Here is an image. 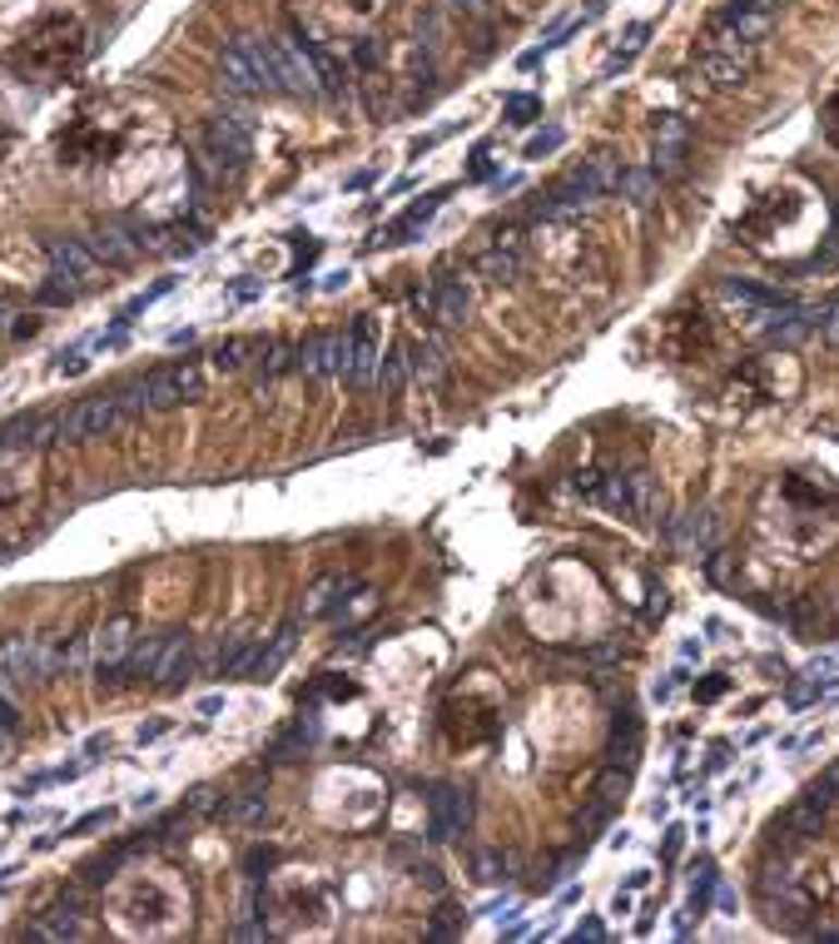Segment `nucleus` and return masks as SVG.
Wrapping results in <instances>:
<instances>
[{
	"label": "nucleus",
	"instance_id": "nucleus-1",
	"mask_svg": "<svg viewBox=\"0 0 839 944\" xmlns=\"http://www.w3.org/2000/svg\"><path fill=\"white\" fill-rule=\"evenodd\" d=\"M139 413H145V403H139V383H130V388H114V394L85 398V403H75L70 413L46 417L35 443H90V438L114 433V427H124L130 417H139Z\"/></svg>",
	"mask_w": 839,
	"mask_h": 944
},
{
	"label": "nucleus",
	"instance_id": "nucleus-2",
	"mask_svg": "<svg viewBox=\"0 0 839 944\" xmlns=\"http://www.w3.org/2000/svg\"><path fill=\"white\" fill-rule=\"evenodd\" d=\"M219 85L239 100H258V95L279 90V70H273V46L264 35H239L234 46L219 56Z\"/></svg>",
	"mask_w": 839,
	"mask_h": 944
},
{
	"label": "nucleus",
	"instance_id": "nucleus-3",
	"mask_svg": "<svg viewBox=\"0 0 839 944\" xmlns=\"http://www.w3.org/2000/svg\"><path fill=\"white\" fill-rule=\"evenodd\" d=\"M46 259H50V279L40 283V304H75L80 293L95 283V274H100V259H95V249L85 239H50Z\"/></svg>",
	"mask_w": 839,
	"mask_h": 944
},
{
	"label": "nucleus",
	"instance_id": "nucleus-4",
	"mask_svg": "<svg viewBox=\"0 0 839 944\" xmlns=\"http://www.w3.org/2000/svg\"><path fill=\"white\" fill-rule=\"evenodd\" d=\"M65 671V646L50 637H5L0 641V681L11 686H46Z\"/></svg>",
	"mask_w": 839,
	"mask_h": 944
},
{
	"label": "nucleus",
	"instance_id": "nucleus-5",
	"mask_svg": "<svg viewBox=\"0 0 839 944\" xmlns=\"http://www.w3.org/2000/svg\"><path fill=\"white\" fill-rule=\"evenodd\" d=\"M596 503L621 512V518H636V522H660L666 518V493L650 472H627V477H601L596 487Z\"/></svg>",
	"mask_w": 839,
	"mask_h": 944
},
{
	"label": "nucleus",
	"instance_id": "nucleus-6",
	"mask_svg": "<svg viewBox=\"0 0 839 944\" xmlns=\"http://www.w3.org/2000/svg\"><path fill=\"white\" fill-rule=\"evenodd\" d=\"M273 46V70H279V90L318 100L324 95V70H318V46L299 40V35H269Z\"/></svg>",
	"mask_w": 839,
	"mask_h": 944
},
{
	"label": "nucleus",
	"instance_id": "nucleus-7",
	"mask_svg": "<svg viewBox=\"0 0 839 944\" xmlns=\"http://www.w3.org/2000/svg\"><path fill=\"white\" fill-rule=\"evenodd\" d=\"M204 398V368L199 363H165L155 368L145 383H139V403L145 413H169V408H184V403H199Z\"/></svg>",
	"mask_w": 839,
	"mask_h": 944
},
{
	"label": "nucleus",
	"instance_id": "nucleus-8",
	"mask_svg": "<svg viewBox=\"0 0 839 944\" xmlns=\"http://www.w3.org/2000/svg\"><path fill=\"white\" fill-rule=\"evenodd\" d=\"M248 155H254V135H248V124L239 120V114H214V120L204 124V159H209L219 174L244 169Z\"/></svg>",
	"mask_w": 839,
	"mask_h": 944
},
{
	"label": "nucleus",
	"instance_id": "nucleus-9",
	"mask_svg": "<svg viewBox=\"0 0 839 944\" xmlns=\"http://www.w3.org/2000/svg\"><path fill=\"white\" fill-rule=\"evenodd\" d=\"M522 269H526V234L516 225L497 229L493 249H482L477 254V274L487 283H512V279H522Z\"/></svg>",
	"mask_w": 839,
	"mask_h": 944
},
{
	"label": "nucleus",
	"instance_id": "nucleus-10",
	"mask_svg": "<svg viewBox=\"0 0 839 944\" xmlns=\"http://www.w3.org/2000/svg\"><path fill=\"white\" fill-rule=\"evenodd\" d=\"M85 244L95 249V259H100L105 269H130V264H135L139 254L149 249L145 234H139V229H130L124 219H105V225H95Z\"/></svg>",
	"mask_w": 839,
	"mask_h": 944
},
{
	"label": "nucleus",
	"instance_id": "nucleus-11",
	"mask_svg": "<svg viewBox=\"0 0 839 944\" xmlns=\"http://www.w3.org/2000/svg\"><path fill=\"white\" fill-rule=\"evenodd\" d=\"M348 353H353L348 334H314L299 343L293 373H303V378H333V373H348Z\"/></svg>",
	"mask_w": 839,
	"mask_h": 944
},
{
	"label": "nucleus",
	"instance_id": "nucleus-12",
	"mask_svg": "<svg viewBox=\"0 0 839 944\" xmlns=\"http://www.w3.org/2000/svg\"><path fill=\"white\" fill-rule=\"evenodd\" d=\"M472 825V796L458 786H437L427 796V835L433 840H458Z\"/></svg>",
	"mask_w": 839,
	"mask_h": 944
},
{
	"label": "nucleus",
	"instance_id": "nucleus-13",
	"mask_svg": "<svg viewBox=\"0 0 839 944\" xmlns=\"http://www.w3.org/2000/svg\"><path fill=\"white\" fill-rule=\"evenodd\" d=\"M135 637H139V621L135 617H110L100 631H95V637H90V671H95V681H105V676H110L114 666L130 656Z\"/></svg>",
	"mask_w": 839,
	"mask_h": 944
},
{
	"label": "nucleus",
	"instance_id": "nucleus-14",
	"mask_svg": "<svg viewBox=\"0 0 839 944\" xmlns=\"http://www.w3.org/2000/svg\"><path fill=\"white\" fill-rule=\"evenodd\" d=\"M666 542H671L676 552H685V557H710L720 542V522L710 507H691L685 518H671L666 522Z\"/></svg>",
	"mask_w": 839,
	"mask_h": 944
},
{
	"label": "nucleus",
	"instance_id": "nucleus-15",
	"mask_svg": "<svg viewBox=\"0 0 839 944\" xmlns=\"http://www.w3.org/2000/svg\"><path fill=\"white\" fill-rule=\"evenodd\" d=\"M616 184H621V159H611V155H592V159H582V165L571 169L567 184H561L557 194H567V199H586V204H596L601 194H611Z\"/></svg>",
	"mask_w": 839,
	"mask_h": 944
},
{
	"label": "nucleus",
	"instance_id": "nucleus-16",
	"mask_svg": "<svg viewBox=\"0 0 839 944\" xmlns=\"http://www.w3.org/2000/svg\"><path fill=\"white\" fill-rule=\"evenodd\" d=\"M348 343H353V353H348V383H358V388H373L378 383V368H382V349H378V324H373L368 314L358 318V324L348 328Z\"/></svg>",
	"mask_w": 839,
	"mask_h": 944
},
{
	"label": "nucleus",
	"instance_id": "nucleus-17",
	"mask_svg": "<svg viewBox=\"0 0 839 944\" xmlns=\"http://www.w3.org/2000/svg\"><path fill=\"white\" fill-rule=\"evenodd\" d=\"M472 314V283L452 269H437L433 274V318L442 328H462Z\"/></svg>",
	"mask_w": 839,
	"mask_h": 944
},
{
	"label": "nucleus",
	"instance_id": "nucleus-18",
	"mask_svg": "<svg viewBox=\"0 0 839 944\" xmlns=\"http://www.w3.org/2000/svg\"><path fill=\"white\" fill-rule=\"evenodd\" d=\"M293 646H299V621H283L264 646L254 641V652H248V662H244V671L239 676H248V681H269V676H279V666L293 656Z\"/></svg>",
	"mask_w": 839,
	"mask_h": 944
},
{
	"label": "nucleus",
	"instance_id": "nucleus-19",
	"mask_svg": "<svg viewBox=\"0 0 839 944\" xmlns=\"http://www.w3.org/2000/svg\"><path fill=\"white\" fill-rule=\"evenodd\" d=\"M25 934H31V940H80V934H85V910H80L75 899H60V905H50Z\"/></svg>",
	"mask_w": 839,
	"mask_h": 944
},
{
	"label": "nucleus",
	"instance_id": "nucleus-20",
	"mask_svg": "<svg viewBox=\"0 0 839 944\" xmlns=\"http://www.w3.org/2000/svg\"><path fill=\"white\" fill-rule=\"evenodd\" d=\"M825 831V810L815 806V800H794L785 815H775V825H770V840L780 845V840H800V835H819Z\"/></svg>",
	"mask_w": 839,
	"mask_h": 944
},
{
	"label": "nucleus",
	"instance_id": "nucleus-21",
	"mask_svg": "<svg viewBox=\"0 0 839 944\" xmlns=\"http://www.w3.org/2000/svg\"><path fill=\"white\" fill-rule=\"evenodd\" d=\"M254 652V637L248 631H229V637L214 641V652L204 656V676H239Z\"/></svg>",
	"mask_w": 839,
	"mask_h": 944
},
{
	"label": "nucleus",
	"instance_id": "nucleus-22",
	"mask_svg": "<svg viewBox=\"0 0 839 944\" xmlns=\"http://www.w3.org/2000/svg\"><path fill=\"white\" fill-rule=\"evenodd\" d=\"M194 666V637L190 631H169L165 637V652H159V666H155V681L159 686H180Z\"/></svg>",
	"mask_w": 839,
	"mask_h": 944
},
{
	"label": "nucleus",
	"instance_id": "nucleus-23",
	"mask_svg": "<svg viewBox=\"0 0 839 944\" xmlns=\"http://www.w3.org/2000/svg\"><path fill=\"white\" fill-rule=\"evenodd\" d=\"M720 31H730L735 40H745V46H755V40H765V31H770V11H755L750 0H735V5H726V11L716 15Z\"/></svg>",
	"mask_w": 839,
	"mask_h": 944
},
{
	"label": "nucleus",
	"instance_id": "nucleus-24",
	"mask_svg": "<svg viewBox=\"0 0 839 944\" xmlns=\"http://www.w3.org/2000/svg\"><path fill=\"white\" fill-rule=\"evenodd\" d=\"M442 199H448V190H433V194H423V199H417L413 209H408V214H398V219H392V225H388V234H382V244H408V239H413L417 229H423L427 219H433V214L442 209Z\"/></svg>",
	"mask_w": 839,
	"mask_h": 944
},
{
	"label": "nucleus",
	"instance_id": "nucleus-25",
	"mask_svg": "<svg viewBox=\"0 0 839 944\" xmlns=\"http://www.w3.org/2000/svg\"><path fill=\"white\" fill-rule=\"evenodd\" d=\"M348 592H353L348 577H324V582H314V592L303 602V617H333V612H343Z\"/></svg>",
	"mask_w": 839,
	"mask_h": 944
},
{
	"label": "nucleus",
	"instance_id": "nucleus-26",
	"mask_svg": "<svg viewBox=\"0 0 839 944\" xmlns=\"http://www.w3.org/2000/svg\"><path fill=\"white\" fill-rule=\"evenodd\" d=\"M417 378V349L413 343H392L388 359L378 368V388H403V383Z\"/></svg>",
	"mask_w": 839,
	"mask_h": 944
},
{
	"label": "nucleus",
	"instance_id": "nucleus-27",
	"mask_svg": "<svg viewBox=\"0 0 839 944\" xmlns=\"http://www.w3.org/2000/svg\"><path fill=\"white\" fill-rule=\"evenodd\" d=\"M636 751H641V721H636V711H627V716L616 721V736H611V765H636Z\"/></svg>",
	"mask_w": 839,
	"mask_h": 944
},
{
	"label": "nucleus",
	"instance_id": "nucleus-28",
	"mask_svg": "<svg viewBox=\"0 0 839 944\" xmlns=\"http://www.w3.org/2000/svg\"><path fill=\"white\" fill-rule=\"evenodd\" d=\"M293 363H299V349H293V343L264 338V343H258V359H254V373L258 378H279V373H289Z\"/></svg>",
	"mask_w": 839,
	"mask_h": 944
},
{
	"label": "nucleus",
	"instance_id": "nucleus-29",
	"mask_svg": "<svg viewBox=\"0 0 839 944\" xmlns=\"http://www.w3.org/2000/svg\"><path fill=\"white\" fill-rule=\"evenodd\" d=\"M616 190H621V199H631L636 209H646V204L656 199V190H660V174L656 169H621V184H616Z\"/></svg>",
	"mask_w": 839,
	"mask_h": 944
},
{
	"label": "nucleus",
	"instance_id": "nucleus-30",
	"mask_svg": "<svg viewBox=\"0 0 839 944\" xmlns=\"http://www.w3.org/2000/svg\"><path fill=\"white\" fill-rule=\"evenodd\" d=\"M815 318L819 314H810V308H790V304H785L780 314H775V324H770V338H775V343H800V338L815 328Z\"/></svg>",
	"mask_w": 839,
	"mask_h": 944
},
{
	"label": "nucleus",
	"instance_id": "nucleus-31",
	"mask_svg": "<svg viewBox=\"0 0 839 944\" xmlns=\"http://www.w3.org/2000/svg\"><path fill=\"white\" fill-rule=\"evenodd\" d=\"M716 860H710V855H701V860H695L691 866V915L695 910H710V895H716Z\"/></svg>",
	"mask_w": 839,
	"mask_h": 944
},
{
	"label": "nucleus",
	"instance_id": "nucleus-32",
	"mask_svg": "<svg viewBox=\"0 0 839 944\" xmlns=\"http://www.w3.org/2000/svg\"><path fill=\"white\" fill-rule=\"evenodd\" d=\"M15 751H21V711H15V701L0 691V765L15 761Z\"/></svg>",
	"mask_w": 839,
	"mask_h": 944
},
{
	"label": "nucleus",
	"instance_id": "nucleus-33",
	"mask_svg": "<svg viewBox=\"0 0 839 944\" xmlns=\"http://www.w3.org/2000/svg\"><path fill=\"white\" fill-rule=\"evenodd\" d=\"M477 880L482 885H497V880H512V870H516V860H512V850H482L477 855Z\"/></svg>",
	"mask_w": 839,
	"mask_h": 944
},
{
	"label": "nucleus",
	"instance_id": "nucleus-34",
	"mask_svg": "<svg viewBox=\"0 0 839 944\" xmlns=\"http://www.w3.org/2000/svg\"><path fill=\"white\" fill-rule=\"evenodd\" d=\"M254 349H258L254 338H229V343H219V349H214V368H219V373L248 368V353H254Z\"/></svg>",
	"mask_w": 839,
	"mask_h": 944
},
{
	"label": "nucleus",
	"instance_id": "nucleus-35",
	"mask_svg": "<svg viewBox=\"0 0 839 944\" xmlns=\"http://www.w3.org/2000/svg\"><path fill=\"white\" fill-rule=\"evenodd\" d=\"M681 159H685V140L656 135V149H650V169H656V174H676V169H681Z\"/></svg>",
	"mask_w": 839,
	"mask_h": 944
},
{
	"label": "nucleus",
	"instance_id": "nucleus-36",
	"mask_svg": "<svg viewBox=\"0 0 839 944\" xmlns=\"http://www.w3.org/2000/svg\"><path fill=\"white\" fill-rule=\"evenodd\" d=\"M264 810H269V800L258 796V790H244V796H239V800H229V806H224V821L248 825V821H258Z\"/></svg>",
	"mask_w": 839,
	"mask_h": 944
},
{
	"label": "nucleus",
	"instance_id": "nucleus-37",
	"mask_svg": "<svg viewBox=\"0 0 839 944\" xmlns=\"http://www.w3.org/2000/svg\"><path fill=\"white\" fill-rule=\"evenodd\" d=\"M646 40H650V21H636V25L627 31V46L616 50V60L606 65V75H616V70H627V65H631V56H636V50H646Z\"/></svg>",
	"mask_w": 839,
	"mask_h": 944
},
{
	"label": "nucleus",
	"instance_id": "nucleus-38",
	"mask_svg": "<svg viewBox=\"0 0 839 944\" xmlns=\"http://www.w3.org/2000/svg\"><path fill=\"white\" fill-rule=\"evenodd\" d=\"M805 796L815 800L819 810H835V806H839V761H835V765H825V776H819L815 786L805 790Z\"/></svg>",
	"mask_w": 839,
	"mask_h": 944
},
{
	"label": "nucleus",
	"instance_id": "nucleus-39",
	"mask_svg": "<svg viewBox=\"0 0 839 944\" xmlns=\"http://www.w3.org/2000/svg\"><path fill=\"white\" fill-rule=\"evenodd\" d=\"M413 349H417V343H413ZM442 368H448V353H442V343H423V349H417V378L433 383Z\"/></svg>",
	"mask_w": 839,
	"mask_h": 944
},
{
	"label": "nucleus",
	"instance_id": "nucleus-40",
	"mask_svg": "<svg viewBox=\"0 0 839 944\" xmlns=\"http://www.w3.org/2000/svg\"><path fill=\"white\" fill-rule=\"evenodd\" d=\"M507 120H512V124L542 120V100H537V95H507Z\"/></svg>",
	"mask_w": 839,
	"mask_h": 944
},
{
	"label": "nucleus",
	"instance_id": "nucleus-41",
	"mask_svg": "<svg viewBox=\"0 0 839 944\" xmlns=\"http://www.w3.org/2000/svg\"><path fill=\"white\" fill-rule=\"evenodd\" d=\"M819 691H825V686H819V681H794V686H790V691H785V701H790V706H794V711H805V706H810V701H815V697H819Z\"/></svg>",
	"mask_w": 839,
	"mask_h": 944
},
{
	"label": "nucleus",
	"instance_id": "nucleus-42",
	"mask_svg": "<svg viewBox=\"0 0 839 944\" xmlns=\"http://www.w3.org/2000/svg\"><path fill=\"white\" fill-rule=\"evenodd\" d=\"M561 140H567V130H547V135H537L532 145H526V159H542V155H551V149H561Z\"/></svg>",
	"mask_w": 839,
	"mask_h": 944
},
{
	"label": "nucleus",
	"instance_id": "nucleus-43",
	"mask_svg": "<svg viewBox=\"0 0 839 944\" xmlns=\"http://www.w3.org/2000/svg\"><path fill=\"white\" fill-rule=\"evenodd\" d=\"M110 821H114V810H90L85 821L70 825V835H90V831H100V825H110Z\"/></svg>",
	"mask_w": 839,
	"mask_h": 944
},
{
	"label": "nucleus",
	"instance_id": "nucleus-44",
	"mask_svg": "<svg viewBox=\"0 0 839 944\" xmlns=\"http://www.w3.org/2000/svg\"><path fill=\"white\" fill-rule=\"evenodd\" d=\"M582 940H586V944L606 940V930H601V920H596V915H592V920H582V924H576V944H582Z\"/></svg>",
	"mask_w": 839,
	"mask_h": 944
},
{
	"label": "nucleus",
	"instance_id": "nucleus-45",
	"mask_svg": "<svg viewBox=\"0 0 839 944\" xmlns=\"http://www.w3.org/2000/svg\"><path fill=\"white\" fill-rule=\"evenodd\" d=\"M452 11H462V15H487L493 11V0H448Z\"/></svg>",
	"mask_w": 839,
	"mask_h": 944
},
{
	"label": "nucleus",
	"instance_id": "nucleus-46",
	"mask_svg": "<svg viewBox=\"0 0 839 944\" xmlns=\"http://www.w3.org/2000/svg\"><path fill=\"white\" fill-rule=\"evenodd\" d=\"M487 174H493V155L477 149V155H472V180H487Z\"/></svg>",
	"mask_w": 839,
	"mask_h": 944
},
{
	"label": "nucleus",
	"instance_id": "nucleus-47",
	"mask_svg": "<svg viewBox=\"0 0 839 944\" xmlns=\"http://www.w3.org/2000/svg\"><path fill=\"white\" fill-rule=\"evenodd\" d=\"M681 840H685V831H681V825H671V831H666V860H676V855H681Z\"/></svg>",
	"mask_w": 839,
	"mask_h": 944
},
{
	"label": "nucleus",
	"instance_id": "nucleus-48",
	"mask_svg": "<svg viewBox=\"0 0 839 944\" xmlns=\"http://www.w3.org/2000/svg\"><path fill=\"white\" fill-rule=\"evenodd\" d=\"M825 343H835V349H839V304L825 314Z\"/></svg>",
	"mask_w": 839,
	"mask_h": 944
},
{
	"label": "nucleus",
	"instance_id": "nucleus-49",
	"mask_svg": "<svg viewBox=\"0 0 839 944\" xmlns=\"http://www.w3.org/2000/svg\"><path fill=\"white\" fill-rule=\"evenodd\" d=\"M726 686H730V681H726V676H716V681H705V686H701V691H695V697H701V701H716V697H720V691H726Z\"/></svg>",
	"mask_w": 839,
	"mask_h": 944
},
{
	"label": "nucleus",
	"instance_id": "nucleus-50",
	"mask_svg": "<svg viewBox=\"0 0 839 944\" xmlns=\"http://www.w3.org/2000/svg\"><path fill=\"white\" fill-rule=\"evenodd\" d=\"M15 318H21V314H15V304H11V299H0V328H11V334H15Z\"/></svg>",
	"mask_w": 839,
	"mask_h": 944
},
{
	"label": "nucleus",
	"instance_id": "nucleus-51",
	"mask_svg": "<svg viewBox=\"0 0 839 944\" xmlns=\"http://www.w3.org/2000/svg\"><path fill=\"white\" fill-rule=\"evenodd\" d=\"M417 880H423L427 889H437V885H442V880H437V870H433V866H423V870H417Z\"/></svg>",
	"mask_w": 839,
	"mask_h": 944
},
{
	"label": "nucleus",
	"instance_id": "nucleus-52",
	"mask_svg": "<svg viewBox=\"0 0 839 944\" xmlns=\"http://www.w3.org/2000/svg\"><path fill=\"white\" fill-rule=\"evenodd\" d=\"M627 885H631V889H646V885H650V870H636V875H631Z\"/></svg>",
	"mask_w": 839,
	"mask_h": 944
},
{
	"label": "nucleus",
	"instance_id": "nucleus-53",
	"mask_svg": "<svg viewBox=\"0 0 839 944\" xmlns=\"http://www.w3.org/2000/svg\"><path fill=\"white\" fill-rule=\"evenodd\" d=\"M755 11H775V5H785V0H750Z\"/></svg>",
	"mask_w": 839,
	"mask_h": 944
},
{
	"label": "nucleus",
	"instance_id": "nucleus-54",
	"mask_svg": "<svg viewBox=\"0 0 839 944\" xmlns=\"http://www.w3.org/2000/svg\"><path fill=\"white\" fill-rule=\"evenodd\" d=\"M819 940H839V930H819Z\"/></svg>",
	"mask_w": 839,
	"mask_h": 944
}]
</instances>
